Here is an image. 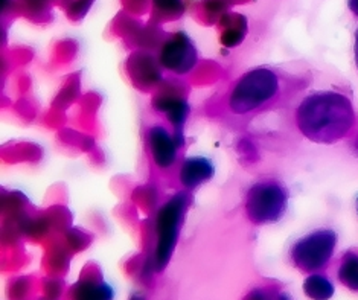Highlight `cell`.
I'll return each mask as SVG.
<instances>
[{
    "label": "cell",
    "instance_id": "6da1fadb",
    "mask_svg": "<svg viewBox=\"0 0 358 300\" xmlns=\"http://www.w3.org/2000/svg\"><path fill=\"white\" fill-rule=\"evenodd\" d=\"M355 121L354 106L334 90L314 92L296 110V124L306 139L315 143H334L351 131Z\"/></svg>",
    "mask_w": 358,
    "mask_h": 300
},
{
    "label": "cell",
    "instance_id": "7a4b0ae2",
    "mask_svg": "<svg viewBox=\"0 0 358 300\" xmlns=\"http://www.w3.org/2000/svg\"><path fill=\"white\" fill-rule=\"evenodd\" d=\"M280 81L268 67H257L245 72L234 85L229 95V107L235 115L255 113L278 97Z\"/></svg>",
    "mask_w": 358,
    "mask_h": 300
},
{
    "label": "cell",
    "instance_id": "3957f363",
    "mask_svg": "<svg viewBox=\"0 0 358 300\" xmlns=\"http://www.w3.org/2000/svg\"><path fill=\"white\" fill-rule=\"evenodd\" d=\"M287 206V191L276 180H261L252 185L245 195V215L257 226L279 221Z\"/></svg>",
    "mask_w": 358,
    "mask_h": 300
},
{
    "label": "cell",
    "instance_id": "277c9868",
    "mask_svg": "<svg viewBox=\"0 0 358 300\" xmlns=\"http://www.w3.org/2000/svg\"><path fill=\"white\" fill-rule=\"evenodd\" d=\"M337 236L329 229H320L301 238L292 248V259L302 271H317L325 267L334 255Z\"/></svg>",
    "mask_w": 358,
    "mask_h": 300
},
{
    "label": "cell",
    "instance_id": "5b68a950",
    "mask_svg": "<svg viewBox=\"0 0 358 300\" xmlns=\"http://www.w3.org/2000/svg\"><path fill=\"white\" fill-rule=\"evenodd\" d=\"M186 208L185 195H176L174 199L169 200L164 209L160 210L157 217V234L159 244L156 248V265L162 270L166 265L173 255V250L177 243L178 226Z\"/></svg>",
    "mask_w": 358,
    "mask_h": 300
},
{
    "label": "cell",
    "instance_id": "8992f818",
    "mask_svg": "<svg viewBox=\"0 0 358 300\" xmlns=\"http://www.w3.org/2000/svg\"><path fill=\"white\" fill-rule=\"evenodd\" d=\"M197 49L185 32H176L169 37L160 52V63L174 73H187L197 64Z\"/></svg>",
    "mask_w": 358,
    "mask_h": 300
},
{
    "label": "cell",
    "instance_id": "52a82bcc",
    "mask_svg": "<svg viewBox=\"0 0 358 300\" xmlns=\"http://www.w3.org/2000/svg\"><path fill=\"white\" fill-rule=\"evenodd\" d=\"M148 143L152 160L160 168H171L177 159L178 143L164 127H152L148 133Z\"/></svg>",
    "mask_w": 358,
    "mask_h": 300
},
{
    "label": "cell",
    "instance_id": "ba28073f",
    "mask_svg": "<svg viewBox=\"0 0 358 300\" xmlns=\"http://www.w3.org/2000/svg\"><path fill=\"white\" fill-rule=\"evenodd\" d=\"M215 168L204 157H189L183 162L180 169V182L187 190H195L214 177Z\"/></svg>",
    "mask_w": 358,
    "mask_h": 300
},
{
    "label": "cell",
    "instance_id": "9c48e42d",
    "mask_svg": "<svg viewBox=\"0 0 358 300\" xmlns=\"http://www.w3.org/2000/svg\"><path fill=\"white\" fill-rule=\"evenodd\" d=\"M305 294L311 300H329L334 294V285L322 274H311L303 284Z\"/></svg>",
    "mask_w": 358,
    "mask_h": 300
},
{
    "label": "cell",
    "instance_id": "30bf717a",
    "mask_svg": "<svg viewBox=\"0 0 358 300\" xmlns=\"http://www.w3.org/2000/svg\"><path fill=\"white\" fill-rule=\"evenodd\" d=\"M338 279L348 288L358 291V255L348 253L338 269Z\"/></svg>",
    "mask_w": 358,
    "mask_h": 300
},
{
    "label": "cell",
    "instance_id": "8fae6325",
    "mask_svg": "<svg viewBox=\"0 0 358 300\" xmlns=\"http://www.w3.org/2000/svg\"><path fill=\"white\" fill-rule=\"evenodd\" d=\"M112 290L110 287L101 284V285H93V284H84L80 285L75 293V300H112Z\"/></svg>",
    "mask_w": 358,
    "mask_h": 300
},
{
    "label": "cell",
    "instance_id": "7c38bea8",
    "mask_svg": "<svg viewBox=\"0 0 358 300\" xmlns=\"http://www.w3.org/2000/svg\"><path fill=\"white\" fill-rule=\"evenodd\" d=\"M164 110L166 111V115L169 116V119H171V122L176 127H180L185 122L187 111H189L183 101H168Z\"/></svg>",
    "mask_w": 358,
    "mask_h": 300
},
{
    "label": "cell",
    "instance_id": "4fadbf2b",
    "mask_svg": "<svg viewBox=\"0 0 358 300\" xmlns=\"http://www.w3.org/2000/svg\"><path fill=\"white\" fill-rule=\"evenodd\" d=\"M155 3L164 10H176L180 5V0H155Z\"/></svg>",
    "mask_w": 358,
    "mask_h": 300
},
{
    "label": "cell",
    "instance_id": "5bb4252c",
    "mask_svg": "<svg viewBox=\"0 0 358 300\" xmlns=\"http://www.w3.org/2000/svg\"><path fill=\"white\" fill-rule=\"evenodd\" d=\"M349 10L358 17V0H349Z\"/></svg>",
    "mask_w": 358,
    "mask_h": 300
},
{
    "label": "cell",
    "instance_id": "9a60e30c",
    "mask_svg": "<svg viewBox=\"0 0 358 300\" xmlns=\"http://www.w3.org/2000/svg\"><path fill=\"white\" fill-rule=\"evenodd\" d=\"M355 62H357V67H358V31L355 34Z\"/></svg>",
    "mask_w": 358,
    "mask_h": 300
},
{
    "label": "cell",
    "instance_id": "2e32d148",
    "mask_svg": "<svg viewBox=\"0 0 358 300\" xmlns=\"http://www.w3.org/2000/svg\"><path fill=\"white\" fill-rule=\"evenodd\" d=\"M278 300H292V299H289L287 294H280V296L278 297Z\"/></svg>",
    "mask_w": 358,
    "mask_h": 300
},
{
    "label": "cell",
    "instance_id": "e0dca14e",
    "mask_svg": "<svg viewBox=\"0 0 358 300\" xmlns=\"http://www.w3.org/2000/svg\"><path fill=\"white\" fill-rule=\"evenodd\" d=\"M355 148H357V151H358V137H357V141H355Z\"/></svg>",
    "mask_w": 358,
    "mask_h": 300
},
{
    "label": "cell",
    "instance_id": "ac0fdd59",
    "mask_svg": "<svg viewBox=\"0 0 358 300\" xmlns=\"http://www.w3.org/2000/svg\"><path fill=\"white\" fill-rule=\"evenodd\" d=\"M131 300H142V299H139V297H133Z\"/></svg>",
    "mask_w": 358,
    "mask_h": 300
},
{
    "label": "cell",
    "instance_id": "d6986e66",
    "mask_svg": "<svg viewBox=\"0 0 358 300\" xmlns=\"http://www.w3.org/2000/svg\"><path fill=\"white\" fill-rule=\"evenodd\" d=\"M357 209H358V200H357Z\"/></svg>",
    "mask_w": 358,
    "mask_h": 300
}]
</instances>
